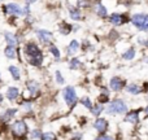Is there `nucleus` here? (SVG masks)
Returning <instances> with one entry per match:
<instances>
[{"label":"nucleus","mask_w":148,"mask_h":140,"mask_svg":"<svg viewBox=\"0 0 148 140\" xmlns=\"http://www.w3.org/2000/svg\"><path fill=\"white\" fill-rule=\"evenodd\" d=\"M79 66H81V61H79L77 57H73V59L69 61V68L70 69H78Z\"/></svg>","instance_id":"obj_28"},{"label":"nucleus","mask_w":148,"mask_h":140,"mask_svg":"<svg viewBox=\"0 0 148 140\" xmlns=\"http://www.w3.org/2000/svg\"><path fill=\"white\" fill-rule=\"evenodd\" d=\"M4 55L7 59H16L17 57V48H16V46H9L8 44L4 49Z\"/></svg>","instance_id":"obj_14"},{"label":"nucleus","mask_w":148,"mask_h":140,"mask_svg":"<svg viewBox=\"0 0 148 140\" xmlns=\"http://www.w3.org/2000/svg\"><path fill=\"white\" fill-rule=\"evenodd\" d=\"M18 95H20V89L17 87H8L7 88V97L10 101H14L18 97Z\"/></svg>","instance_id":"obj_13"},{"label":"nucleus","mask_w":148,"mask_h":140,"mask_svg":"<svg viewBox=\"0 0 148 140\" xmlns=\"http://www.w3.org/2000/svg\"><path fill=\"white\" fill-rule=\"evenodd\" d=\"M8 70H9V73L12 74V76H13L14 81H20L21 75H20V69H18V66H16V65H10V66L8 68Z\"/></svg>","instance_id":"obj_22"},{"label":"nucleus","mask_w":148,"mask_h":140,"mask_svg":"<svg viewBox=\"0 0 148 140\" xmlns=\"http://www.w3.org/2000/svg\"><path fill=\"white\" fill-rule=\"evenodd\" d=\"M23 108H25L26 110H31V102H25V104H23Z\"/></svg>","instance_id":"obj_35"},{"label":"nucleus","mask_w":148,"mask_h":140,"mask_svg":"<svg viewBox=\"0 0 148 140\" xmlns=\"http://www.w3.org/2000/svg\"><path fill=\"white\" fill-rule=\"evenodd\" d=\"M108 101H109V97H108V94L100 95V96H99V102L104 104V102H108Z\"/></svg>","instance_id":"obj_33"},{"label":"nucleus","mask_w":148,"mask_h":140,"mask_svg":"<svg viewBox=\"0 0 148 140\" xmlns=\"http://www.w3.org/2000/svg\"><path fill=\"white\" fill-rule=\"evenodd\" d=\"M144 47H146V48L148 49V39H147V42H146V44H144Z\"/></svg>","instance_id":"obj_38"},{"label":"nucleus","mask_w":148,"mask_h":140,"mask_svg":"<svg viewBox=\"0 0 148 140\" xmlns=\"http://www.w3.org/2000/svg\"><path fill=\"white\" fill-rule=\"evenodd\" d=\"M81 104L83 105L84 108H87V109L91 110V108H92V102H91V99H90L88 96H86V97H83V99H81Z\"/></svg>","instance_id":"obj_27"},{"label":"nucleus","mask_w":148,"mask_h":140,"mask_svg":"<svg viewBox=\"0 0 148 140\" xmlns=\"http://www.w3.org/2000/svg\"><path fill=\"white\" fill-rule=\"evenodd\" d=\"M36 36H38L39 42L43 44H51V39H52V33L48 30H44V29H39L36 30Z\"/></svg>","instance_id":"obj_9"},{"label":"nucleus","mask_w":148,"mask_h":140,"mask_svg":"<svg viewBox=\"0 0 148 140\" xmlns=\"http://www.w3.org/2000/svg\"><path fill=\"white\" fill-rule=\"evenodd\" d=\"M62 96H64V100L66 102L68 107H74L78 101V97H77V94H75V89L74 87L72 86H68L64 88V92H62Z\"/></svg>","instance_id":"obj_4"},{"label":"nucleus","mask_w":148,"mask_h":140,"mask_svg":"<svg viewBox=\"0 0 148 140\" xmlns=\"http://www.w3.org/2000/svg\"><path fill=\"white\" fill-rule=\"evenodd\" d=\"M95 13H96L99 17H101V18H104V17H107L108 16L107 8H105L101 3H96V4H95Z\"/></svg>","instance_id":"obj_17"},{"label":"nucleus","mask_w":148,"mask_h":140,"mask_svg":"<svg viewBox=\"0 0 148 140\" xmlns=\"http://www.w3.org/2000/svg\"><path fill=\"white\" fill-rule=\"evenodd\" d=\"M96 140H113V139H112V136L103 135V134H101V135H100V136H99V138H97Z\"/></svg>","instance_id":"obj_34"},{"label":"nucleus","mask_w":148,"mask_h":140,"mask_svg":"<svg viewBox=\"0 0 148 140\" xmlns=\"http://www.w3.org/2000/svg\"><path fill=\"white\" fill-rule=\"evenodd\" d=\"M126 91L131 95H139L143 92V88L136 83H131V84H127V86H126Z\"/></svg>","instance_id":"obj_16"},{"label":"nucleus","mask_w":148,"mask_h":140,"mask_svg":"<svg viewBox=\"0 0 148 140\" xmlns=\"http://www.w3.org/2000/svg\"><path fill=\"white\" fill-rule=\"evenodd\" d=\"M130 22L139 31L148 33V13H135L130 17Z\"/></svg>","instance_id":"obj_1"},{"label":"nucleus","mask_w":148,"mask_h":140,"mask_svg":"<svg viewBox=\"0 0 148 140\" xmlns=\"http://www.w3.org/2000/svg\"><path fill=\"white\" fill-rule=\"evenodd\" d=\"M108 114H112V115H121V114H126L127 113V105L123 100L121 99H114L112 102L109 104L107 109Z\"/></svg>","instance_id":"obj_2"},{"label":"nucleus","mask_w":148,"mask_h":140,"mask_svg":"<svg viewBox=\"0 0 148 140\" xmlns=\"http://www.w3.org/2000/svg\"><path fill=\"white\" fill-rule=\"evenodd\" d=\"M94 127L99 134H104L108 130V121L105 118H97L94 123Z\"/></svg>","instance_id":"obj_10"},{"label":"nucleus","mask_w":148,"mask_h":140,"mask_svg":"<svg viewBox=\"0 0 148 140\" xmlns=\"http://www.w3.org/2000/svg\"><path fill=\"white\" fill-rule=\"evenodd\" d=\"M127 21H129V17L126 14H122V13H112L109 16V22L114 26L125 25Z\"/></svg>","instance_id":"obj_6"},{"label":"nucleus","mask_w":148,"mask_h":140,"mask_svg":"<svg viewBox=\"0 0 148 140\" xmlns=\"http://www.w3.org/2000/svg\"><path fill=\"white\" fill-rule=\"evenodd\" d=\"M4 38H5V42L9 46H17V42H18V38L12 33H4Z\"/></svg>","instance_id":"obj_19"},{"label":"nucleus","mask_w":148,"mask_h":140,"mask_svg":"<svg viewBox=\"0 0 148 140\" xmlns=\"http://www.w3.org/2000/svg\"><path fill=\"white\" fill-rule=\"evenodd\" d=\"M27 89L30 91V94L33 95V96H35L36 94L39 92V88H40V86H39V83L38 82H35V81H29L27 82Z\"/></svg>","instance_id":"obj_18"},{"label":"nucleus","mask_w":148,"mask_h":140,"mask_svg":"<svg viewBox=\"0 0 148 140\" xmlns=\"http://www.w3.org/2000/svg\"><path fill=\"white\" fill-rule=\"evenodd\" d=\"M139 112H140V109L131 110V112L126 113L125 121L126 122H129V123H131V125H136V123L139 122Z\"/></svg>","instance_id":"obj_11"},{"label":"nucleus","mask_w":148,"mask_h":140,"mask_svg":"<svg viewBox=\"0 0 148 140\" xmlns=\"http://www.w3.org/2000/svg\"><path fill=\"white\" fill-rule=\"evenodd\" d=\"M42 62H43V55L40 56H36V57H31L29 59V64L33 65V66H40Z\"/></svg>","instance_id":"obj_23"},{"label":"nucleus","mask_w":148,"mask_h":140,"mask_svg":"<svg viewBox=\"0 0 148 140\" xmlns=\"http://www.w3.org/2000/svg\"><path fill=\"white\" fill-rule=\"evenodd\" d=\"M125 87H126V82L120 76H113L109 81V88L114 92H120Z\"/></svg>","instance_id":"obj_7"},{"label":"nucleus","mask_w":148,"mask_h":140,"mask_svg":"<svg viewBox=\"0 0 148 140\" xmlns=\"http://www.w3.org/2000/svg\"><path fill=\"white\" fill-rule=\"evenodd\" d=\"M69 17L73 21H81L82 20V12L81 8H75V7H69Z\"/></svg>","instance_id":"obj_12"},{"label":"nucleus","mask_w":148,"mask_h":140,"mask_svg":"<svg viewBox=\"0 0 148 140\" xmlns=\"http://www.w3.org/2000/svg\"><path fill=\"white\" fill-rule=\"evenodd\" d=\"M25 1H26V4H29V5H30V4H33V3H35L36 0H25Z\"/></svg>","instance_id":"obj_36"},{"label":"nucleus","mask_w":148,"mask_h":140,"mask_svg":"<svg viewBox=\"0 0 148 140\" xmlns=\"http://www.w3.org/2000/svg\"><path fill=\"white\" fill-rule=\"evenodd\" d=\"M104 110V108L101 107V105H95V107H92L91 108V114H94L95 117H99L100 114H101V112Z\"/></svg>","instance_id":"obj_25"},{"label":"nucleus","mask_w":148,"mask_h":140,"mask_svg":"<svg viewBox=\"0 0 148 140\" xmlns=\"http://www.w3.org/2000/svg\"><path fill=\"white\" fill-rule=\"evenodd\" d=\"M27 130H29L27 125H26V122L22 120L16 121V122L12 125V132L16 138H23V136H26Z\"/></svg>","instance_id":"obj_3"},{"label":"nucleus","mask_w":148,"mask_h":140,"mask_svg":"<svg viewBox=\"0 0 148 140\" xmlns=\"http://www.w3.org/2000/svg\"><path fill=\"white\" fill-rule=\"evenodd\" d=\"M42 136H43V134H42V131L39 128L33 130V132H31V138L33 139H42Z\"/></svg>","instance_id":"obj_30"},{"label":"nucleus","mask_w":148,"mask_h":140,"mask_svg":"<svg viewBox=\"0 0 148 140\" xmlns=\"http://www.w3.org/2000/svg\"><path fill=\"white\" fill-rule=\"evenodd\" d=\"M70 30H72V26H69L65 22H62L61 26H60V33H61L62 35H68V34L70 33Z\"/></svg>","instance_id":"obj_26"},{"label":"nucleus","mask_w":148,"mask_h":140,"mask_svg":"<svg viewBox=\"0 0 148 140\" xmlns=\"http://www.w3.org/2000/svg\"><path fill=\"white\" fill-rule=\"evenodd\" d=\"M135 55H136L135 48H134V47H130L127 51H125L122 53V59L126 60V61H130V60H133L134 57H135Z\"/></svg>","instance_id":"obj_20"},{"label":"nucleus","mask_w":148,"mask_h":140,"mask_svg":"<svg viewBox=\"0 0 148 140\" xmlns=\"http://www.w3.org/2000/svg\"><path fill=\"white\" fill-rule=\"evenodd\" d=\"M3 101V96H1V94H0V102Z\"/></svg>","instance_id":"obj_40"},{"label":"nucleus","mask_w":148,"mask_h":140,"mask_svg":"<svg viewBox=\"0 0 148 140\" xmlns=\"http://www.w3.org/2000/svg\"><path fill=\"white\" fill-rule=\"evenodd\" d=\"M144 112H146V114H147V117H148V105L146 107V109H144Z\"/></svg>","instance_id":"obj_37"},{"label":"nucleus","mask_w":148,"mask_h":140,"mask_svg":"<svg viewBox=\"0 0 148 140\" xmlns=\"http://www.w3.org/2000/svg\"><path fill=\"white\" fill-rule=\"evenodd\" d=\"M25 53L29 59L31 57H36V56H40L42 55V51L35 43H27L25 46Z\"/></svg>","instance_id":"obj_8"},{"label":"nucleus","mask_w":148,"mask_h":140,"mask_svg":"<svg viewBox=\"0 0 148 140\" xmlns=\"http://www.w3.org/2000/svg\"><path fill=\"white\" fill-rule=\"evenodd\" d=\"M56 82L59 84H64L65 83V81H64V78H62V75H61V73H60L59 70L56 71Z\"/></svg>","instance_id":"obj_32"},{"label":"nucleus","mask_w":148,"mask_h":140,"mask_svg":"<svg viewBox=\"0 0 148 140\" xmlns=\"http://www.w3.org/2000/svg\"><path fill=\"white\" fill-rule=\"evenodd\" d=\"M48 49H49V52H51V53L53 55V57H56L57 60H60V57H61V53H60V49L57 48V47L55 46V44H51Z\"/></svg>","instance_id":"obj_24"},{"label":"nucleus","mask_w":148,"mask_h":140,"mask_svg":"<svg viewBox=\"0 0 148 140\" xmlns=\"http://www.w3.org/2000/svg\"><path fill=\"white\" fill-rule=\"evenodd\" d=\"M81 48V44H79V42L78 40H72L69 43V46H68V55L69 56H73V55H75L77 52H78V49Z\"/></svg>","instance_id":"obj_15"},{"label":"nucleus","mask_w":148,"mask_h":140,"mask_svg":"<svg viewBox=\"0 0 148 140\" xmlns=\"http://www.w3.org/2000/svg\"><path fill=\"white\" fill-rule=\"evenodd\" d=\"M144 62H146V64H148V57H144Z\"/></svg>","instance_id":"obj_39"},{"label":"nucleus","mask_w":148,"mask_h":140,"mask_svg":"<svg viewBox=\"0 0 148 140\" xmlns=\"http://www.w3.org/2000/svg\"><path fill=\"white\" fill-rule=\"evenodd\" d=\"M77 5L78 8H90L91 0H77Z\"/></svg>","instance_id":"obj_29"},{"label":"nucleus","mask_w":148,"mask_h":140,"mask_svg":"<svg viewBox=\"0 0 148 140\" xmlns=\"http://www.w3.org/2000/svg\"><path fill=\"white\" fill-rule=\"evenodd\" d=\"M17 112H18V109H12V108H8V109L5 110L4 114L1 115L3 121H9L10 118H13L16 114H17Z\"/></svg>","instance_id":"obj_21"},{"label":"nucleus","mask_w":148,"mask_h":140,"mask_svg":"<svg viewBox=\"0 0 148 140\" xmlns=\"http://www.w3.org/2000/svg\"><path fill=\"white\" fill-rule=\"evenodd\" d=\"M40 140H56V138H55V135L52 132H46V134H43Z\"/></svg>","instance_id":"obj_31"},{"label":"nucleus","mask_w":148,"mask_h":140,"mask_svg":"<svg viewBox=\"0 0 148 140\" xmlns=\"http://www.w3.org/2000/svg\"><path fill=\"white\" fill-rule=\"evenodd\" d=\"M4 13L7 16H14V17H21L23 16V8H21L18 4L16 3H9V4H5L3 7Z\"/></svg>","instance_id":"obj_5"}]
</instances>
